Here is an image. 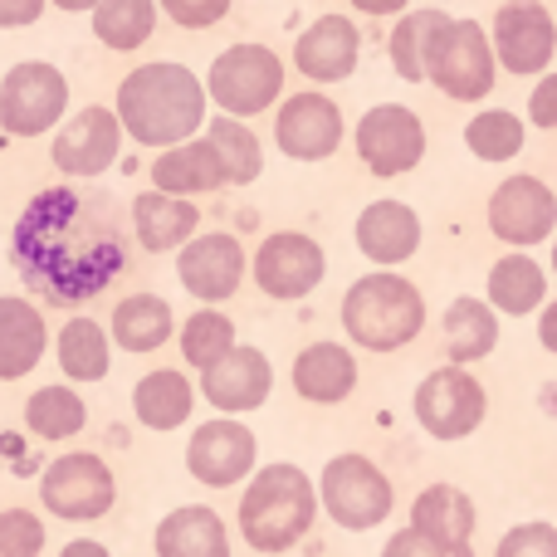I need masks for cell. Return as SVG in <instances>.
<instances>
[{"mask_svg":"<svg viewBox=\"0 0 557 557\" xmlns=\"http://www.w3.org/2000/svg\"><path fill=\"white\" fill-rule=\"evenodd\" d=\"M343 108L333 103L318 88H304V94L278 98L274 113V147L288 157V162H327V157L343 147Z\"/></svg>","mask_w":557,"mask_h":557,"instance_id":"17","label":"cell"},{"mask_svg":"<svg viewBox=\"0 0 557 557\" xmlns=\"http://www.w3.org/2000/svg\"><path fill=\"white\" fill-rule=\"evenodd\" d=\"M206 143L221 152L225 162V176H231V186H255L264 172V147L260 137H255V127L245 123V117H211L206 123Z\"/></svg>","mask_w":557,"mask_h":557,"instance_id":"35","label":"cell"},{"mask_svg":"<svg viewBox=\"0 0 557 557\" xmlns=\"http://www.w3.org/2000/svg\"><path fill=\"white\" fill-rule=\"evenodd\" d=\"M69 117V78L49 59H20L0 74V127L10 137H45Z\"/></svg>","mask_w":557,"mask_h":557,"instance_id":"10","label":"cell"},{"mask_svg":"<svg viewBox=\"0 0 557 557\" xmlns=\"http://www.w3.org/2000/svg\"><path fill=\"white\" fill-rule=\"evenodd\" d=\"M113 113L137 147L166 152L176 143L201 137V127L211 123L206 117L211 113V98H206L201 74H191L176 59H152V64H137L133 74H123Z\"/></svg>","mask_w":557,"mask_h":557,"instance_id":"2","label":"cell"},{"mask_svg":"<svg viewBox=\"0 0 557 557\" xmlns=\"http://www.w3.org/2000/svg\"><path fill=\"white\" fill-rule=\"evenodd\" d=\"M484 288H490L484 298L494 304V313H509V318L539 313V308L548 304V270H543L529 250H509L490 264Z\"/></svg>","mask_w":557,"mask_h":557,"instance_id":"30","label":"cell"},{"mask_svg":"<svg viewBox=\"0 0 557 557\" xmlns=\"http://www.w3.org/2000/svg\"><path fill=\"white\" fill-rule=\"evenodd\" d=\"M494 78H499V59H494L490 29L480 20H455L431 39V54H425V84H435L445 98L455 103H480L494 94Z\"/></svg>","mask_w":557,"mask_h":557,"instance_id":"7","label":"cell"},{"mask_svg":"<svg viewBox=\"0 0 557 557\" xmlns=\"http://www.w3.org/2000/svg\"><path fill=\"white\" fill-rule=\"evenodd\" d=\"M352 240L362 250V260H372L376 270H396L421 250V215L406 201H367L357 211Z\"/></svg>","mask_w":557,"mask_h":557,"instance_id":"21","label":"cell"},{"mask_svg":"<svg viewBox=\"0 0 557 557\" xmlns=\"http://www.w3.org/2000/svg\"><path fill=\"white\" fill-rule=\"evenodd\" d=\"M152 186L166 196H186V201H191V196H211V191H221V186H231V176H225L221 152H215L201 133V137H191V143L166 147V152L157 157Z\"/></svg>","mask_w":557,"mask_h":557,"instance_id":"26","label":"cell"},{"mask_svg":"<svg viewBox=\"0 0 557 557\" xmlns=\"http://www.w3.org/2000/svg\"><path fill=\"white\" fill-rule=\"evenodd\" d=\"M484 221H490L494 240H504L509 250L548 245L557 235V191L543 182V176L513 172L494 186L490 206H484Z\"/></svg>","mask_w":557,"mask_h":557,"instance_id":"11","label":"cell"},{"mask_svg":"<svg viewBox=\"0 0 557 557\" xmlns=\"http://www.w3.org/2000/svg\"><path fill=\"white\" fill-rule=\"evenodd\" d=\"M176 343H182V357L196 367V372H206V367H215L225 352H231L240 337H235V318L221 313V308L201 304L191 318H186L182 327H176Z\"/></svg>","mask_w":557,"mask_h":557,"instance_id":"38","label":"cell"},{"mask_svg":"<svg viewBox=\"0 0 557 557\" xmlns=\"http://www.w3.org/2000/svg\"><path fill=\"white\" fill-rule=\"evenodd\" d=\"M411 529H421L425 539H435L455 557H474L470 543L480 529V513H474V499L460 484H425L411 504Z\"/></svg>","mask_w":557,"mask_h":557,"instance_id":"23","label":"cell"},{"mask_svg":"<svg viewBox=\"0 0 557 557\" xmlns=\"http://www.w3.org/2000/svg\"><path fill=\"white\" fill-rule=\"evenodd\" d=\"M362 15H406L411 10V0H352Z\"/></svg>","mask_w":557,"mask_h":557,"instance_id":"46","label":"cell"},{"mask_svg":"<svg viewBox=\"0 0 557 557\" xmlns=\"http://www.w3.org/2000/svg\"><path fill=\"white\" fill-rule=\"evenodd\" d=\"M318 519V484L294 460H274L245 480L240 494V539L255 553H294Z\"/></svg>","mask_w":557,"mask_h":557,"instance_id":"3","label":"cell"},{"mask_svg":"<svg viewBox=\"0 0 557 557\" xmlns=\"http://www.w3.org/2000/svg\"><path fill=\"white\" fill-rule=\"evenodd\" d=\"M10 264L54 304L103 294L127 270L123 201L113 191H94L88 182L29 196L10 231Z\"/></svg>","mask_w":557,"mask_h":557,"instance_id":"1","label":"cell"},{"mask_svg":"<svg viewBox=\"0 0 557 557\" xmlns=\"http://www.w3.org/2000/svg\"><path fill=\"white\" fill-rule=\"evenodd\" d=\"M343 333L362 352H396L425 333V294L396 270H372L343 294Z\"/></svg>","mask_w":557,"mask_h":557,"instance_id":"4","label":"cell"},{"mask_svg":"<svg viewBox=\"0 0 557 557\" xmlns=\"http://www.w3.org/2000/svg\"><path fill=\"white\" fill-rule=\"evenodd\" d=\"M157 29V0H98L94 5V35L117 54H133Z\"/></svg>","mask_w":557,"mask_h":557,"instance_id":"36","label":"cell"},{"mask_svg":"<svg viewBox=\"0 0 557 557\" xmlns=\"http://www.w3.org/2000/svg\"><path fill=\"white\" fill-rule=\"evenodd\" d=\"M127 225H133V240L147 255H172L201 231V206L186 201V196H166V191H137L127 206Z\"/></svg>","mask_w":557,"mask_h":557,"instance_id":"22","label":"cell"},{"mask_svg":"<svg viewBox=\"0 0 557 557\" xmlns=\"http://www.w3.org/2000/svg\"><path fill=\"white\" fill-rule=\"evenodd\" d=\"M411 411H416V425L431 441H465L490 416V392L480 386V376L470 367L445 362L421 376V386L411 396Z\"/></svg>","mask_w":557,"mask_h":557,"instance_id":"9","label":"cell"},{"mask_svg":"<svg viewBox=\"0 0 557 557\" xmlns=\"http://www.w3.org/2000/svg\"><path fill=\"white\" fill-rule=\"evenodd\" d=\"M59 557H113V553H108L98 539H74V543H64V553Z\"/></svg>","mask_w":557,"mask_h":557,"instance_id":"47","label":"cell"},{"mask_svg":"<svg viewBox=\"0 0 557 557\" xmlns=\"http://www.w3.org/2000/svg\"><path fill=\"white\" fill-rule=\"evenodd\" d=\"M553 278H557V235H553Z\"/></svg>","mask_w":557,"mask_h":557,"instance_id":"49","label":"cell"},{"mask_svg":"<svg viewBox=\"0 0 557 557\" xmlns=\"http://www.w3.org/2000/svg\"><path fill=\"white\" fill-rule=\"evenodd\" d=\"M441 337H445V352H450L455 367H474L499 347V313H494L490 298L460 294L450 308H445Z\"/></svg>","mask_w":557,"mask_h":557,"instance_id":"28","label":"cell"},{"mask_svg":"<svg viewBox=\"0 0 557 557\" xmlns=\"http://www.w3.org/2000/svg\"><path fill=\"white\" fill-rule=\"evenodd\" d=\"M260 465V435L240 421V416H215L201 421L186 441V474L206 490H235L250 480Z\"/></svg>","mask_w":557,"mask_h":557,"instance_id":"13","label":"cell"},{"mask_svg":"<svg viewBox=\"0 0 557 557\" xmlns=\"http://www.w3.org/2000/svg\"><path fill=\"white\" fill-rule=\"evenodd\" d=\"M39 504H45V513H54L64 523H98L113 513L117 480L103 455L69 450L59 460H49L45 474H39Z\"/></svg>","mask_w":557,"mask_h":557,"instance_id":"8","label":"cell"},{"mask_svg":"<svg viewBox=\"0 0 557 557\" xmlns=\"http://www.w3.org/2000/svg\"><path fill=\"white\" fill-rule=\"evenodd\" d=\"M88 425V401L69 382H49L25 396V431L35 441H69Z\"/></svg>","mask_w":557,"mask_h":557,"instance_id":"33","label":"cell"},{"mask_svg":"<svg viewBox=\"0 0 557 557\" xmlns=\"http://www.w3.org/2000/svg\"><path fill=\"white\" fill-rule=\"evenodd\" d=\"M45 553V519L29 509L0 513V557H39Z\"/></svg>","mask_w":557,"mask_h":557,"instance_id":"39","label":"cell"},{"mask_svg":"<svg viewBox=\"0 0 557 557\" xmlns=\"http://www.w3.org/2000/svg\"><path fill=\"white\" fill-rule=\"evenodd\" d=\"M54 362L69 382H103L113 372V337L94 318H69L54 337Z\"/></svg>","mask_w":557,"mask_h":557,"instance_id":"32","label":"cell"},{"mask_svg":"<svg viewBox=\"0 0 557 557\" xmlns=\"http://www.w3.org/2000/svg\"><path fill=\"white\" fill-rule=\"evenodd\" d=\"M490 45H494V59L499 69L519 78H539L553 69V54H557V20L548 5L539 0H509L499 5L490 25Z\"/></svg>","mask_w":557,"mask_h":557,"instance_id":"14","label":"cell"},{"mask_svg":"<svg viewBox=\"0 0 557 557\" xmlns=\"http://www.w3.org/2000/svg\"><path fill=\"white\" fill-rule=\"evenodd\" d=\"M117 152H123V123L103 103H88L74 117H64L49 143V162L74 182H98L117 162Z\"/></svg>","mask_w":557,"mask_h":557,"instance_id":"15","label":"cell"},{"mask_svg":"<svg viewBox=\"0 0 557 557\" xmlns=\"http://www.w3.org/2000/svg\"><path fill=\"white\" fill-rule=\"evenodd\" d=\"M49 352V323L29 298L0 294V382H25Z\"/></svg>","mask_w":557,"mask_h":557,"instance_id":"24","label":"cell"},{"mask_svg":"<svg viewBox=\"0 0 557 557\" xmlns=\"http://www.w3.org/2000/svg\"><path fill=\"white\" fill-rule=\"evenodd\" d=\"M445 25H450L445 10H406V15H396V29L386 39V59H392L401 84H425V54H431V39Z\"/></svg>","mask_w":557,"mask_h":557,"instance_id":"34","label":"cell"},{"mask_svg":"<svg viewBox=\"0 0 557 557\" xmlns=\"http://www.w3.org/2000/svg\"><path fill=\"white\" fill-rule=\"evenodd\" d=\"M157 557H235L231 529L211 504H182L172 509L152 533Z\"/></svg>","mask_w":557,"mask_h":557,"instance_id":"27","label":"cell"},{"mask_svg":"<svg viewBox=\"0 0 557 557\" xmlns=\"http://www.w3.org/2000/svg\"><path fill=\"white\" fill-rule=\"evenodd\" d=\"M255 284H260L264 298L274 304H298L308 298L327 274V255L313 235L304 231H274L264 235V245L255 250Z\"/></svg>","mask_w":557,"mask_h":557,"instance_id":"16","label":"cell"},{"mask_svg":"<svg viewBox=\"0 0 557 557\" xmlns=\"http://www.w3.org/2000/svg\"><path fill=\"white\" fill-rule=\"evenodd\" d=\"M357 162L382 182L416 172L425 162V123L406 103H376L357 117Z\"/></svg>","mask_w":557,"mask_h":557,"instance_id":"12","label":"cell"},{"mask_svg":"<svg viewBox=\"0 0 557 557\" xmlns=\"http://www.w3.org/2000/svg\"><path fill=\"white\" fill-rule=\"evenodd\" d=\"M382 557H455V553H450V548H441L435 539H425L421 529H411V523H406V529H396L392 539H386Z\"/></svg>","mask_w":557,"mask_h":557,"instance_id":"42","label":"cell"},{"mask_svg":"<svg viewBox=\"0 0 557 557\" xmlns=\"http://www.w3.org/2000/svg\"><path fill=\"white\" fill-rule=\"evenodd\" d=\"M529 143V123H523L513 108H484L465 123V147H470L480 162H513Z\"/></svg>","mask_w":557,"mask_h":557,"instance_id":"37","label":"cell"},{"mask_svg":"<svg viewBox=\"0 0 557 557\" xmlns=\"http://www.w3.org/2000/svg\"><path fill=\"white\" fill-rule=\"evenodd\" d=\"M529 123L557 133V69L539 74V84H533V94H529Z\"/></svg>","mask_w":557,"mask_h":557,"instance_id":"43","label":"cell"},{"mask_svg":"<svg viewBox=\"0 0 557 557\" xmlns=\"http://www.w3.org/2000/svg\"><path fill=\"white\" fill-rule=\"evenodd\" d=\"M357 352L347 343H308L304 352L294 357V392L313 406H337L357 392Z\"/></svg>","mask_w":557,"mask_h":557,"instance_id":"25","label":"cell"},{"mask_svg":"<svg viewBox=\"0 0 557 557\" xmlns=\"http://www.w3.org/2000/svg\"><path fill=\"white\" fill-rule=\"evenodd\" d=\"M196 411V386L176 367H152L143 382L133 386V416L147 431H182Z\"/></svg>","mask_w":557,"mask_h":557,"instance_id":"29","label":"cell"},{"mask_svg":"<svg viewBox=\"0 0 557 557\" xmlns=\"http://www.w3.org/2000/svg\"><path fill=\"white\" fill-rule=\"evenodd\" d=\"M49 0H0V29H25L45 15Z\"/></svg>","mask_w":557,"mask_h":557,"instance_id":"44","label":"cell"},{"mask_svg":"<svg viewBox=\"0 0 557 557\" xmlns=\"http://www.w3.org/2000/svg\"><path fill=\"white\" fill-rule=\"evenodd\" d=\"M318 504H323V513L337 523V529L372 533L392 519L396 490L367 455L343 450L323 465V474H318Z\"/></svg>","mask_w":557,"mask_h":557,"instance_id":"5","label":"cell"},{"mask_svg":"<svg viewBox=\"0 0 557 557\" xmlns=\"http://www.w3.org/2000/svg\"><path fill=\"white\" fill-rule=\"evenodd\" d=\"M357 59H362V35L347 15H318L294 39V69L308 84H343L357 74Z\"/></svg>","mask_w":557,"mask_h":557,"instance_id":"20","label":"cell"},{"mask_svg":"<svg viewBox=\"0 0 557 557\" xmlns=\"http://www.w3.org/2000/svg\"><path fill=\"white\" fill-rule=\"evenodd\" d=\"M494 557H557V529L553 523H543V519L513 523V529L499 539Z\"/></svg>","mask_w":557,"mask_h":557,"instance_id":"40","label":"cell"},{"mask_svg":"<svg viewBox=\"0 0 557 557\" xmlns=\"http://www.w3.org/2000/svg\"><path fill=\"white\" fill-rule=\"evenodd\" d=\"M245 274H250V260H245V245L225 231H206L191 235V240L176 250V278L182 288L196 298V304H225V298L240 294Z\"/></svg>","mask_w":557,"mask_h":557,"instance_id":"18","label":"cell"},{"mask_svg":"<svg viewBox=\"0 0 557 557\" xmlns=\"http://www.w3.org/2000/svg\"><path fill=\"white\" fill-rule=\"evenodd\" d=\"M231 5H235V0H157V10H162L172 25H182V29L221 25V20L231 15Z\"/></svg>","mask_w":557,"mask_h":557,"instance_id":"41","label":"cell"},{"mask_svg":"<svg viewBox=\"0 0 557 557\" xmlns=\"http://www.w3.org/2000/svg\"><path fill=\"white\" fill-rule=\"evenodd\" d=\"M539 343L557 357V298H553V304H543V308H539Z\"/></svg>","mask_w":557,"mask_h":557,"instance_id":"45","label":"cell"},{"mask_svg":"<svg viewBox=\"0 0 557 557\" xmlns=\"http://www.w3.org/2000/svg\"><path fill=\"white\" fill-rule=\"evenodd\" d=\"M284 84H288V69L270 45H231L211 59L206 98L225 117H260L278 103Z\"/></svg>","mask_w":557,"mask_h":557,"instance_id":"6","label":"cell"},{"mask_svg":"<svg viewBox=\"0 0 557 557\" xmlns=\"http://www.w3.org/2000/svg\"><path fill=\"white\" fill-rule=\"evenodd\" d=\"M176 333V313L162 294H127L123 304L113 308V323H108V337H113L123 352H162Z\"/></svg>","mask_w":557,"mask_h":557,"instance_id":"31","label":"cell"},{"mask_svg":"<svg viewBox=\"0 0 557 557\" xmlns=\"http://www.w3.org/2000/svg\"><path fill=\"white\" fill-rule=\"evenodd\" d=\"M274 392V367L260 347L235 343L215 367L201 372V401H211L221 416H250L270 401Z\"/></svg>","mask_w":557,"mask_h":557,"instance_id":"19","label":"cell"},{"mask_svg":"<svg viewBox=\"0 0 557 557\" xmlns=\"http://www.w3.org/2000/svg\"><path fill=\"white\" fill-rule=\"evenodd\" d=\"M49 5H54V10H69V15H84V10H88V15H94V5H98V0H49Z\"/></svg>","mask_w":557,"mask_h":557,"instance_id":"48","label":"cell"}]
</instances>
